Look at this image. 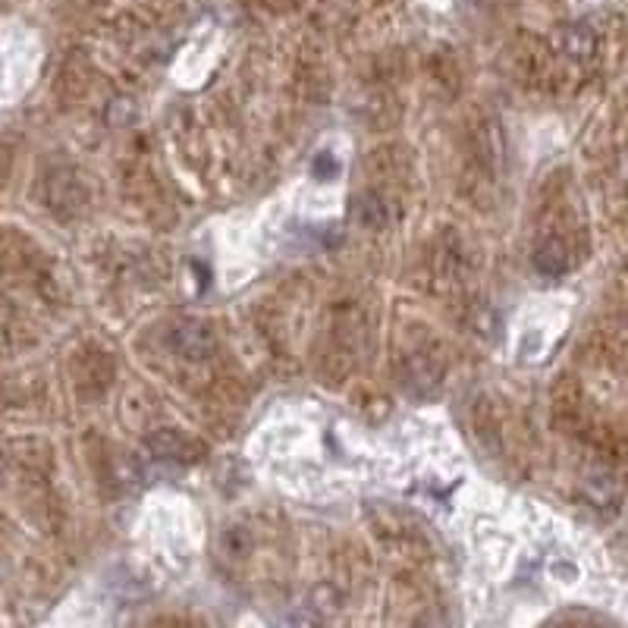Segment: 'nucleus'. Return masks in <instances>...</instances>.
<instances>
[{"label":"nucleus","instance_id":"f03ea898","mask_svg":"<svg viewBox=\"0 0 628 628\" xmlns=\"http://www.w3.org/2000/svg\"><path fill=\"white\" fill-rule=\"evenodd\" d=\"M330 173H336V161H330V157H318V161H314V176H330Z\"/></svg>","mask_w":628,"mask_h":628},{"label":"nucleus","instance_id":"f257e3e1","mask_svg":"<svg viewBox=\"0 0 628 628\" xmlns=\"http://www.w3.org/2000/svg\"><path fill=\"white\" fill-rule=\"evenodd\" d=\"M537 267H541L544 274H559V271H566V252H563V245L559 242H547L541 245V252L534 255Z\"/></svg>","mask_w":628,"mask_h":628}]
</instances>
